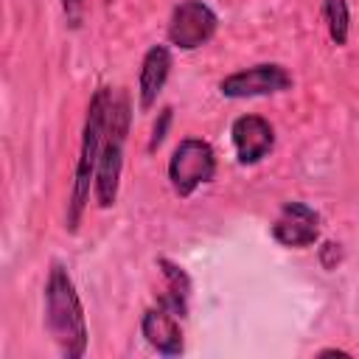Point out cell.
<instances>
[{
  "label": "cell",
  "instance_id": "obj_1",
  "mask_svg": "<svg viewBox=\"0 0 359 359\" xmlns=\"http://www.w3.org/2000/svg\"><path fill=\"white\" fill-rule=\"evenodd\" d=\"M45 328L59 353L79 359L87 351V320L73 286V278L62 264H53L45 280Z\"/></svg>",
  "mask_w": 359,
  "mask_h": 359
},
{
  "label": "cell",
  "instance_id": "obj_2",
  "mask_svg": "<svg viewBox=\"0 0 359 359\" xmlns=\"http://www.w3.org/2000/svg\"><path fill=\"white\" fill-rule=\"evenodd\" d=\"M109 98H112V90L98 87L87 104L81 143H79V160H76V174H73V188H70V202H67V216H65L70 233L79 230V222L84 216V208H87L93 185H95V168H98V157H101Z\"/></svg>",
  "mask_w": 359,
  "mask_h": 359
},
{
  "label": "cell",
  "instance_id": "obj_3",
  "mask_svg": "<svg viewBox=\"0 0 359 359\" xmlns=\"http://www.w3.org/2000/svg\"><path fill=\"white\" fill-rule=\"evenodd\" d=\"M129 98L123 90L112 93L109 109H107V129H104V143H101V157L95 168V185L93 196L98 208H112L118 199L121 188V171H123V146H126V132H129Z\"/></svg>",
  "mask_w": 359,
  "mask_h": 359
},
{
  "label": "cell",
  "instance_id": "obj_4",
  "mask_svg": "<svg viewBox=\"0 0 359 359\" xmlns=\"http://www.w3.org/2000/svg\"><path fill=\"white\" fill-rule=\"evenodd\" d=\"M216 177V151L202 137H185L177 143L168 160V180L177 196L188 199L199 185Z\"/></svg>",
  "mask_w": 359,
  "mask_h": 359
},
{
  "label": "cell",
  "instance_id": "obj_5",
  "mask_svg": "<svg viewBox=\"0 0 359 359\" xmlns=\"http://www.w3.org/2000/svg\"><path fill=\"white\" fill-rule=\"evenodd\" d=\"M219 28V17L216 11L202 3V0H180L171 11L168 20V42L180 50H196L205 42H210V36Z\"/></svg>",
  "mask_w": 359,
  "mask_h": 359
},
{
  "label": "cell",
  "instance_id": "obj_6",
  "mask_svg": "<svg viewBox=\"0 0 359 359\" xmlns=\"http://www.w3.org/2000/svg\"><path fill=\"white\" fill-rule=\"evenodd\" d=\"M292 87V76L283 65L264 62L244 70H236L219 81V93L224 98H258V95H275L286 93Z\"/></svg>",
  "mask_w": 359,
  "mask_h": 359
},
{
  "label": "cell",
  "instance_id": "obj_7",
  "mask_svg": "<svg viewBox=\"0 0 359 359\" xmlns=\"http://www.w3.org/2000/svg\"><path fill=\"white\" fill-rule=\"evenodd\" d=\"M272 238L292 250L311 247L320 238V213L306 202H286L272 224Z\"/></svg>",
  "mask_w": 359,
  "mask_h": 359
},
{
  "label": "cell",
  "instance_id": "obj_8",
  "mask_svg": "<svg viewBox=\"0 0 359 359\" xmlns=\"http://www.w3.org/2000/svg\"><path fill=\"white\" fill-rule=\"evenodd\" d=\"M230 137H233L236 160L241 165L261 163L272 151V146H275V129L261 115H241V118H236L233 126H230Z\"/></svg>",
  "mask_w": 359,
  "mask_h": 359
},
{
  "label": "cell",
  "instance_id": "obj_9",
  "mask_svg": "<svg viewBox=\"0 0 359 359\" xmlns=\"http://www.w3.org/2000/svg\"><path fill=\"white\" fill-rule=\"evenodd\" d=\"M140 331H143V339L163 356H180L182 353V331H180V323H177V314L171 309H165L163 303L151 306L143 311V320H140Z\"/></svg>",
  "mask_w": 359,
  "mask_h": 359
},
{
  "label": "cell",
  "instance_id": "obj_10",
  "mask_svg": "<svg viewBox=\"0 0 359 359\" xmlns=\"http://www.w3.org/2000/svg\"><path fill=\"white\" fill-rule=\"evenodd\" d=\"M168 73H171V50L165 45H151L140 62V76H137V95H140V112H149L165 81H168Z\"/></svg>",
  "mask_w": 359,
  "mask_h": 359
},
{
  "label": "cell",
  "instance_id": "obj_11",
  "mask_svg": "<svg viewBox=\"0 0 359 359\" xmlns=\"http://www.w3.org/2000/svg\"><path fill=\"white\" fill-rule=\"evenodd\" d=\"M157 266L165 278V292H163L160 303L165 309H171L177 317H185L188 314V297H191V278L185 275L182 266H177L168 258H157Z\"/></svg>",
  "mask_w": 359,
  "mask_h": 359
},
{
  "label": "cell",
  "instance_id": "obj_12",
  "mask_svg": "<svg viewBox=\"0 0 359 359\" xmlns=\"http://www.w3.org/2000/svg\"><path fill=\"white\" fill-rule=\"evenodd\" d=\"M323 17L328 25V36L334 45H345L351 34V11L348 0H323Z\"/></svg>",
  "mask_w": 359,
  "mask_h": 359
},
{
  "label": "cell",
  "instance_id": "obj_13",
  "mask_svg": "<svg viewBox=\"0 0 359 359\" xmlns=\"http://www.w3.org/2000/svg\"><path fill=\"white\" fill-rule=\"evenodd\" d=\"M168 123H171V107L160 109L157 121H154V129H151V137H149V151H154L163 140H165V132H168Z\"/></svg>",
  "mask_w": 359,
  "mask_h": 359
},
{
  "label": "cell",
  "instance_id": "obj_14",
  "mask_svg": "<svg viewBox=\"0 0 359 359\" xmlns=\"http://www.w3.org/2000/svg\"><path fill=\"white\" fill-rule=\"evenodd\" d=\"M339 258H342V250H339V244H334V241H325V244H323V250H320V261H323V266H325V269H337Z\"/></svg>",
  "mask_w": 359,
  "mask_h": 359
},
{
  "label": "cell",
  "instance_id": "obj_15",
  "mask_svg": "<svg viewBox=\"0 0 359 359\" xmlns=\"http://www.w3.org/2000/svg\"><path fill=\"white\" fill-rule=\"evenodd\" d=\"M81 8H84V0H62V11L73 28L81 22Z\"/></svg>",
  "mask_w": 359,
  "mask_h": 359
},
{
  "label": "cell",
  "instance_id": "obj_16",
  "mask_svg": "<svg viewBox=\"0 0 359 359\" xmlns=\"http://www.w3.org/2000/svg\"><path fill=\"white\" fill-rule=\"evenodd\" d=\"M104 3H112V0H104Z\"/></svg>",
  "mask_w": 359,
  "mask_h": 359
}]
</instances>
